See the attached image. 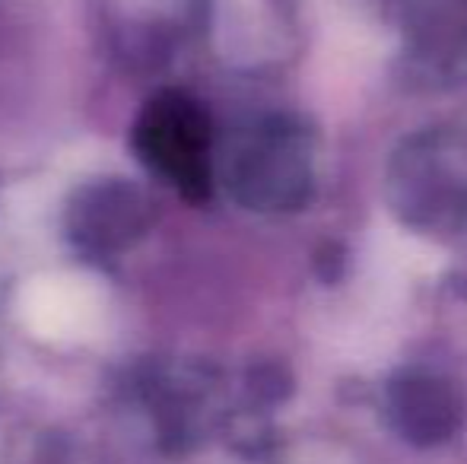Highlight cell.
I'll return each mask as SVG.
<instances>
[{"label": "cell", "instance_id": "6da1fadb", "mask_svg": "<svg viewBox=\"0 0 467 464\" xmlns=\"http://www.w3.org/2000/svg\"><path fill=\"white\" fill-rule=\"evenodd\" d=\"M315 134L296 115H265L239 128L216 156V181L252 213H296L315 194Z\"/></svg>", "mask_w": 467, "mask_h": 464}, {"label": "cell", "instance_id": "7a4b0ae2", "mask_svg": "<svg viewBox=\"0 0 467 464\" xmlns=\"http://www.w3.org/2000/svg\"><path fill=\"white\" fill-rule=\"evenodd\" d=\"M385 198L398 223L426 239L467 232V134L426 128L404 137L388 156Z\"/></svg>", "mask_w": 467, "mask_h": 464}, {"label": "cell", "instance_id": "3957f363", "mask_svg": "<svg viewBox=\"0 0 467 464\" xmlns=\"http://www.w3.org/2000/svg\"><path fill=\"white\" fill-rule=\"evenodd\" d=\"M134 150L153 175L201 204L216 185L213 121L194 96L162 89L134 124Z\"/></svg>", "mask_w": 467, "mask_h": 464}, {"label": "cell", "instance_id": "277c9868", "mask_svg": "<svg viewBox=\"0 0 467 464\" xmlns=\"http://www.w3.org/2000/svg\"><path fill=\"white\" fill-rule=\"evenodd\" d=\"M400 74L417 89L467 87V0H385Z\"/></svg>", "mask_w": 467, "mask_h": 464}, {"label": "cell", "instance_id": "5b68a950", "mask_svg": "<svg viewBox=\"0 0 467 464\" xmlns=\"http://www.w3.org/2000/svg\"><path fill=\"white\" fill-rule=\"evenodd\" d=\"M153 217V201L140 185L109 175L74 188L64 207V232L83 258L115 261L140 245Z\"/></svg>", "mask_w": 467, "mask_h": 464}, {"label": "cell", "instance_id": "8992f818", "mask_svg": "<svg viewBox=\"0 0 467 464\" xmlns=\"http://www.w3.org/2000/svg\"><path fill=\"white\" fill-rule=\"evenodd\" d=\"M464 391L430 366H407L385 385V417L398 439L413 449L449 446L464 427Z\"/></svg>", "mask_w": 467, "mask_h": 464}]
</instances>
